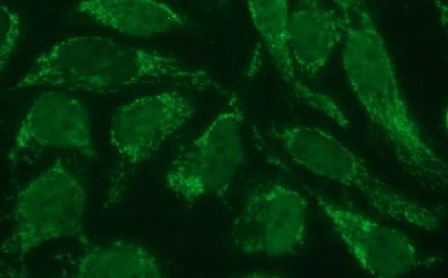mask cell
I'll use <instances>...</instances> for the list:
<instances>
[{
    "instance_id": "8992f818",
    "label": "cell",
    "mask_w": 448,
    "mask_h": 278,
    "mask_svg": "<svg viewBox=\"0 0 448 278\" xmlns=\"http://www.w3.org/2000/svg\"><path fill=\"white\" fill-rule=\"evenodd\" d=\"M192 102L177 92H163L135 98L114 114L111 140L132 162L153 152L193 115Z\"/></svg>"
},
{
    "instance_id": "6da1fadb",
    "label": "cell",
    "mask_w": 448,
    "mask_h": 278,
    "mask_svg": "<svg viewBox=\"0 0 448 278\" xmlns=\"http://www.w3.org/2000/svg\"><path fill=\"white\" fill-rule=\"evenodd\" d=\"M343 9V64L354 94L408 171L431 182L447 184V164L426 143L411 118L372 17L360 1H346Z\"/></svg>"
},
{
    "instance_id": "277c9868",
    "label": "cell",
    "mask_w": 448,
    "mask_h": 278,
    "mask_svg": "<svg viewBox=\"0 0 448 278\" xmlns=\"http://www.w3.org/2000/svg\"><path fill=\"white\" fill-rule=\"evenodd\" d=\"M241 120L237 109L219 114L176 160L169 174L170 187L193 200L227 184L243 158Z\"/></svg>"
},
{
    "instance_id": "52a82bcc",
    "label": "cell",
    "mask_w": 448,
    "mask_h": 278,
    "mask_svg": "<svg viewBox=\"0 0 448 278\" xmlns=\"http://www.w3.org/2000/svg\"><path fill=\"white\" fill-rule=\"evenodd\" d=\"M48 147L94 153L85 106L77 98L59 91L46 92L36 98L15 138L16 151Z\"/></svg>"
},
{
    "instance_id": "8fae6325",
    "label": "cell",
    "mask_w": 448,
    "mask_h": 278,
    "mask_svg": "<svg viewBox=\"0 0 448 278\" xmlns=\"http://www.w3.org/2000/svg\"><path fill=\"white\" fill-rule=\"evenodd\" d=\"M0 63L2 70L12 55L21 34V21L18 14L5 5H1Z\"/></svg>"
},
{
    "instance_id": "ba28073f",
    "label": "cell",
    "mask_w": 448,
    "mask_h": 278,
    "mask_svg": "<svg viewBox=\"0 0 448 278\" xmlns=\"http://www.w3.org/2000/svg\"><path fill=\"white\" fill-rule=\"evenodd\" d=\"M307 203L297 191L281 184L267 186L250 200L243 213L250 249L267 255L293 250L302 241Z\"/></svg>"
},
{
    "instance_id": "5b68a950",
    "label": "cell",
    "mask_w": 448,
    "mask_h": 278,
    "mask_svg": "<svg viewBox=\"0 0 448 278\" xmlns=\"http://www.w3.org/2000/svg\"><path fill=\"white\" fill-rule=\"evenodd\" d=\"M318 206L360 265L378 278L403 276L422 262L403 233L323 197Z\"/></svg>"
},
{
    "instance_id": "30bf717a",
    "label": "cell",
    "mask_w": 448,
    "mask_h": 278,
    "mask_svg": "<svg viewBox=\"0 0 448 278\" xmlns=\"http://www.w3.org/2000/svg\"><path fill=\"white\" fill-rule=\"evenodd\" d=\"M289 36L298 65L314 74L326 63L334 46L345 35L343 20L334 12L312 4L293 14Z\"/></svg>"
},
{
    "instance_id": "9c48e42d",
    "label": "cell",
    "mask_w": 448,
    "mask_h": 278,
    "mask_svg": "<svg viewBox=\"0 0 448 278\" xmlns=\"http://www.w3.org/2000/svg\"><path fill=\"white\" fill-rule=\"evenodd\" d=\"M79 13L121 34L145 37L183 24L167 4L151 0H87L75 6Z\"/></svg>"
},
{
    "instance_id": "7a4b0ae2",
    "label": "cell",
    "mask_w": 448,
    "mask_h": 278,
    "mask_svg": "<svg viewBox=\"0 0 448 278\" xmlns=\"http://www.w3.org/2000/svg\"><path fill=\"white\" fill-rule=\"evenodd\" d=\"M183 74L174 58L107 37L83 36L65 39L38 56L13 89L48 85L114 92L149 80L176 83Z\"/></svg>"
},
{
    "instance_id": "3957f363",
    "label": "cell",
    "mask_w": 448,
    "mask_h": 278,
    "mask_svg": "<svg viewBox=\"0 0 448 278\" xmlns=\"http://www.w3.org/2000/svg\"><path fill=\"white\" fill-rule=\"evenodd\" d=\"M289 154L295 162L312 173L354 189L385 217L426 231L440 226L436 212L391 188L352 151L319 128L308 127L302 130L294 140Z\"/></svg>"
}]
</instances>
